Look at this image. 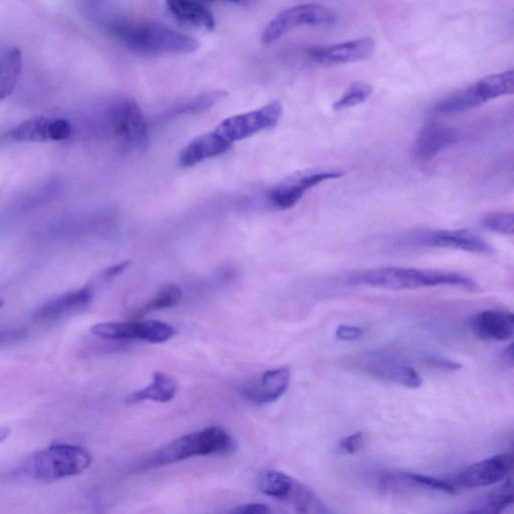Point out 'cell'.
<instances>
[{
  "label": "cell",
  "mask_w": 514,
  "mask_h": 514,
  "mask_svg": "<svg viewBox=\"0 0 514 514\" xmlns=\"http://www.w3.org/2000/svg\"><path fill=\"white\" fill-rule=\"evenodd\" d=\"M123 46L142 55H190L200 48L196 37L147 19H126L113 13L95 17Z\"/></svg>",
  "instance_id": "obj_1"
},
{
  "label": "cell",
  "mask_w": 514,
  "mask_h": 514,
  "mask_svg": "<svg viewBox=\"0 0 514 514\" xmlns=\"http://www.w3.org/2000/svg\"><path fill=\"white\" fill-rule=\"evenodd\" d=\"M351 286L386 290H412L436 287H459L479 292V286L464 274L419 268L387 266L357 272L348 279Z\"/></svg>",
  "instance_id": "obj_2"
},
{
  "label": "cell",
  "mask_w": 514,
  "mask_h": 514,
  "mask_svg": "<svg viewBox=\"0 0 514 514\" xmlns=\"http://www.w3.org/2000/svg\"><path fill=\"white\" fill-rule=\"evenodd\" d=\"M92 462L91 454L83 447L55 443L34 453L24 471L34 480L54 482L83 473Z\"/></svg>",
  "instance_id": "obj_3"
},
{
  "label": "cell",
  "mask_w": 514,
  "mask_h": 514,
  "mask_svg": "<svg viewBox=\"0 0 514 514\" xmlns=\"http://www.w3.org/2000/svg\"><path fill=\"white\" fill-rule=\"evenodd\" d=\"M105 123L126 153H144L150 145L146 119L135 100L122 98L111 103L106 110Z\"/></svg>",
  "instance_id": "obj_4"
},
{
  "label": "cell",
  "mask_w": 514,
  "mask_h": 514,
  "mask_svg": "<svg viewBox=\"0 0 514 514\" xmlns=\"http://www.w3.org/2000/svg\"><path fill=\"white\" fill-rule=\"evenodd\" d=\"M514 92V73L512 70L490 74L471 87L461 89L436 104L439 114L451 115L478 108L499 96Z\"/></svg>",
  "instance_id": "obj_5"
},
{
  "label": "cell",
  "mask_w": 514,
  "mask_h": 514,
  "mask_svg": "<svg viewBox=\"0 0 514 514\" xmlns=\"http://www.w3.org/2000/svg\"><path fill=\"white\" fill-rule=\"evenodd\" d=\"M346 366L364 372L380 381L396 384L408 389H419L423 379L410 364L382 351H370L347 357Z\"/></svg>",
  "instance_id": "obj_6"
},
{
  "label": "cell",
  "mask_w": 514,
  "mask_h": 514,
  "mask_svg": "<svg viewBox=\"0 0 514 514\" xmlns=\"http://www.w3.org/2000/svg\"><path fill=\"white\" fill-rule=\"evenodd\" d=\"M337 20V12L325 4L312 3L295 5L279 13L265 27L262 42L265 44H271L295 27L333 26Z\"/></svg>",
  "instance_id": "obj_7"
},
{
  "label": "cell",
  "mask_w": 514,
  "mask_h": 514,
  "mask_svg": "<svg viewBox=\"0 0 514 514\" xmlns=\"http://www.w3.org/2000/svg\"><path fill=\"white\" fill-rule=\"evenodd\" d=\"M284 114L280 101H273L263 108L226 119L216 127L214 132L228 145L248 139L256 134L277 126Z\"/></svg>",
  "instance_id": "obj_8"
},
{
  "label": "cell",
  "mask_w": 514,
  "mask_h": 514,
  "mask_svg": "<svg viewBox=\"0 0 514 514\" xmlns=\"http://www.w3.org/2000/svg\"><path fill=\"white\" fill-rule=\"evenodd\" d=\"M345 175L344 171L309 169L300 171L284 179L268 192V200L278 210L286 211L295 207L305 192L320 183L334 180Z\"/></svg>",
  "instance_id": "obj_9"
},
{
  "label": "cell",
  "mask_w": 514,
  "mask_h": 514,
  "mask_svg": "<svg viewBox=\"0 0 514 514\" xmlns=\"http://www.w3.org/2000/svg\"><path fill=\"white\" fill-rule=\"evenodd\" d=\"M91 332L106 340H139L151 344H162L175 334L173 326L159 320H131V322H107L95 325Z\"/></svg>",
  "instance_id": "obj_10"
},
{
  "label": "cell",
  "mask_w": 514,
  "mask_h": 514,
  "mask_svg": "<svg viewBox=\"0 0 514 514\" xmlns=\"http://www.w3.org/2000/svg\"><path fill=\"white\" fill-rule=\"evenodd\" d=\"M407 244H413L414 247L456 249L481 256H493L495 252L493 245L466 229L428 231L411 237V242H407Z\"/></svg>",
  "instance_id": "obj_11"
},
{
  "label": "cell",
  "mask_w": 514,
  "mask_h": 514,
  "mask_svg": "<svg viewBox=\"0 0 514 514\" xmlns=\"http://www.w3.org/2000/svg\"><path fill=\"white\" fill-rule=\"evenodd\" d=\"M512 460L508 453L497 454L493 457L478 462L458 475L453 486L459 488H479L494 486L508 478L511 472Z\"/></svg>",
  "instance_id": "obj_12"
},
{
  "label": "cell",
  "mask_w": 514,
  "mask_h": 514,
  "mask_svg": "<svg viewBox=\"0 0 514 514\" xmlns=\"http://www.w3.org/2000/svg\"><path fill=\"white\" fill-rule=\"evenodd\" d=\"M69 136V125L63 118L35 117L22 122L9 133L17 143L62 142Z\"/></svg>",
  "instance_id": "obj_13"
},
{
  "label": "cell",
  "mask_w": 514,
  "mask_h": 514,
  "mask_svg": "<svg viewBox=\"0 0 514 514\" xmlns=\"http://www.w3.org/2000/svg\"><path fill=\"white\" fill-rule=\"evenodd\" d=\"M376 44L372 37L349 41L311 50L312 61L326 66L341 65L366 61L375 53Z\"/></svg>",
  "instance_id": "obj_14"
},
{
  "label": "cell",
  "mask_w": 514,
  "mask_h": 514,
  "mask_svg": "<svg viewBox=\"0 0 514 514\" xmlns=\"http://www.w3.org/2000/svg\"><path fill=\"white\" fill-rule=\"evenodd\" d=\"M186 449L189 458L208 456H226L236 449L234 439L226 429L219 426L208 427L185 435Z\"/></svg>",
  "instance_id": "obj_15"
},
{
  "label": "cell",
  "mask_w": 514,
  "mask_h": 514,
  "mask_svg": "<svg viewBox=\"0 0 514 514\" xmlns=\"http://www.w3.org/2000/svg\"><path fill=\"white\" fill-rule=\"evenodd\" d=\"M457 141V133L450 127L438 122H428L422 127L414 145L417 159L428 162Z\"/></svg>",
  "instance_id": "obj_16"
},
{
  "label": "cell",
  "mask_w": 514,
  "mask_h": 514,
  "mask_svg": "<svg viewBox=\"0 0 514 514\" xmlns=\"http://www.w3.org/2000/svg\"><path fill=\"white\" fill-rule=\"evenodd\" d=\"M472 330L483 341H506L514 336V316L510 311L487 310L473 317Z\"/></svg>",
  "instance_id": "obj_17"
},
{
  "label": "cell",
  "mask_w": 514,
  "mask_h": 514,
  "mask_svg": "<svg viewBox=\"0 0 514 514\" xmlns=\"http://www.w3.org/2000/svg\"><path fill=\"white\" fill-rule=\"evenodd\" d=\"M290 377L287 367L267 371L256 385L244 391V397L257 405L273 403L288 391Z\"/></svg>",
  "instance_id": "obj_18"
},
{
  "label": "cell",
  "mask_w": 514,
  "mask_h": 514,
  "mask_svg": "<svg viewBox=\"0 0 514 514\" xmlns=\"http://www.w3.org/2000/svg\"><path fill=\"white\" fill-rule=\"evenodd\" d=\"M92 299L93 292L89 287L72 290L43 303L35 311V318L41 320L61 318L85 309Z\"/></svg>",
  "instance_id": "obj_19"
},
{
  "label": "cell",
  "mask_w": 514,
  "mask_h": 514,
  "mask_svg": "<svg viewBox=\"0 0 514 514\" xmlns=\"http://www.w3.org/2000/svg\"><path fill=\"white\" fill-rule=\"evenodd\" d=\"M230 145L222 140L214 131L203 134L193 139L179 153L178 163L181 167H192L205 160L218 157L226 153Z\"/></svg>",
  "instance_id": "obj_20"
},
{
  "label": "cell",
  "mask_w": 514,
  "mask_h": 514,
  "mask_svg": "<svg viewBox=\"0 0 514 514\" xmlns=\"http://www.w3.org/2000/svg\"><path fill=\"white\" fill-rule=\"evenodd\" d=\"M380 488L386 493L402 489H428L445 494H456L457 491L450 482L417 473H386L380 479Z\"/></svg>",
  "instance_id": "obj_21"
},
{
  "label": "cell",
  "mask_w": 514,
  "mask_h": 514,
  "mask_svg": "<svg viewBox=\"0 0 514 514\" xmlns=\"http://www.w3.org/2000/svg\"><path fill=\"white\" fill-rule=\"evenodd\" d=\"M167 10L174 19L182 24L211 32L215 27L213 13L203 4L170 0Z\"/></svg>",
  "instance_id": "obj_22"
},
{
  "label": "cell",
  "mask_w": 514,
  "mask_h": 514,
  "mask_svg": "<svg viewBox=\"0 0 514 514\" xmlns=\"http://www.w3.org/2000/svg\"><path fill=\"white\" fill-rule=\"evenodd\" d=\"M22 53L19 48H0V103L16 88L22 71Z\"/></svg>",
  "instance_id": "obj_23"
},
{
  "label": "cell",
  "mask_w": 514,
  "mask_h": 514,
  "mask_svg": "<svg viewBox=\"0 0 514 514\" xmlns=\"http://www.w3.org/2000/svg\"><path fill=\"white\" fill-rule=\"evenodd\" d=\"M177 390L178 383L173 376L156 372L152 384L142 390L131 394L126 402L129 405L138 404L148 400L159 402V403H168L174 399Z\"/></svg>",
  "instance_id": "obj_24"
},
{
  "label": "cell",
  "mask_w": 514,
  "mask_h": 514,
  "mask_svg": "<svg viewBox=\"0 0 514 514\" xmlns=\"http://www.w3.org/2000/svg\"><path fill=\"white\" fill-rule=\"evenodd\" d=\"M300 483L280 472H267L259 476L258 487L263 494L281 501L293 499Z\"/></svg>",
  "instance_id": "obj_25"
},
{
  "label": "cell",
  "mask_w": 514,
  "mask_h": 514,
  "mask_svg": "<svg viewBox=\"0 0 514 514\" xmlns=\"http://www.w3.org/2000/svg\"><path fill=\"white\" fill-rule=\"evenodd\" d=\"M226 96L223 92H210L183 101L164 113L161 117L162 121L173 120V119L180 116L203 113V111L216 106V104L225 99Z\"/></svg>",
  "instance_id": "obj_26"
},
{
  "label": "cell",
  "mask_w": 514,
  "mask_h": 514,
  "mask_svg": "<svg viewBox=\"0 0 514 514\" xmlns=\"http://www.w3.org/2000/svg\"><path fill=\"white\" fill-rule=\"evenodd\" d=\"M182 299V290L175 285L163 287L152 300L138 309L132 317L139 318L150 312L175 307Z\"/></svg>",
  "instance_id": "obj_27"
},
{
  "label": "cell",
  "mask_w": 514,
  "mask_h": 514,
  "mask_svg": "<svg viewBox=\"0 0 514 514\" xmlns=\"http://www.w3.org/2000/svg\"><path fill=\"white\" fill-rule=\"evenodd\" d=\"M372 94V87L364 81H356L349 86L347 91L341 95V98L334 103V111H341L356 106L366 102Z\"/></svg>",
  "instance_id": "obj_28"
},
{
  "label": "cell",
  "mask_w": 514,
  "mask_h": 514,
  "mask_svg": "<svg viewBox=\"0 0 514 514\" xmlns=\"http://www.w3.org/2000/svg\"><path fill=\"white\" fill-rule=\"evenodd\" d=\"M482 226L494 233L513 235L514 216L512 212H494L484 216Z\"/></svg>",
  "instance_id": "obj_29"
},
{
  "label": "cell",
  "mask_w": 514,
  "mask_h": 514,
  "mask_svg": "<svg viewBox=\"0 0 514 514\" xmlns=\"http://www.w3.org/2000/svg\"><path fill=\"white\" fill-rule=\"evenodd\" d=\"M426 363L429 367L446 372H456L462 368L460 363L447 359L444 357L428 356L426 357Z\"/></svg>",
  "instance_id": "obj_30"
},
{
  "label": "cell",
  "mask_w": 514,
  "mask_h": 514,
  "mask_svg": "<svg viewBox=\"0 0 514 514\" xmlns=\"http://www.w3.org/2000/svg\"><path fill=\"white\" fill-rule=\"evenodd\" d=\"M364 331L359 326L341 325L336 333L338 340L342 341H355L363 337Z\"/></svg>",
  "instance_id": "obj_31"
},
{
  "label": "cell",
  "mask_w": 514,
  "mask_h": 514,
  "mask_svg": "<svg viewBox=\"0 0 514 514\" xmlns=\"http://www.w3.org/2000/svg\"><path fill=\"white\" fill-rule=\"evenodd\" d=\"M26 331L17 327H2L0 329V346L11 344L24 339Z\"/></svg>",
  "instance_id": "obj_32"
},
{
  "label": "cell",
  "mask_w": 514,
  "mask_h": 514,
  "mask_svg": "<svg viewBox=\"0 0 514 514\" xmlns=\"http://www.w3.org/2000/svg\"><path fill=\"white\" fill-rule=\"evenodd\" d=\"M364 442V434L362 432H357L349 435L340 442V449L347 453L353 454L361 449Z\"/></svg>",
  "instance_id": "obj_33"
},
{
  "label": "cell",
  "mask_w": 514,
  "mask_h": 514,
  "mask_svg": "<svg viewBox=\"0 0 514 514\" xmlns=\"http://www.w3.org/2000/svg\"><path fill=\"white\" fill-rule=\"evenodd\" d=\"M270 506L264 503H249L238 506L231 514H271Z\"/></svg>",
  "instance_id": "obj_34"
},
{
  "label": "cell",
  "mask_w": 514,
  "mask_h": 514,
  "mask_svg": "<svg viewBox=\"0 0 514 514\" xmlns=\"http://www.w3.org/2000/svg\"><path fill=\"white\" fill-rule=\"evenodd\" d=\"M130 265V260H126V262L107 268V270L104 272V274H105L107 279H113L117 277V275L125 272Z\"/></svg>",
  "instance_id": "obj_35"
},
{
  "label": "cell",
  "mask_w": 514,
  "mask_h": 514,
  "mask_svg": "<svg viewBox=\"0 0 514 514\" xmlns=\"http://www.w3.org/2000/svg\"><path fill=\"white\" fill-rule=\"evenodd\" d=\"M501 361L505 367H513V345L510 344L508 348L504 349L503 353L501 356Z\"/></svg>",
  "instance_id": "obj_36"
},
{
  "label": "cell",
  "mask_w": 514,
  "mask_h": 514,
  "mask_svg": "<svg viewBox=\"0 0 514 514\" xmlns=\"http://www.w3.org/2000/svg\"><path fill=\"white\" fill-rule=\"evenodd\" d=\"M11 434V430L6 427L0 428V444L6 441L7 437Z\"/></svg>",
  "instance_id": "obj_37"
},
{
  "label": "cell",
  "mask_w": 514,
  "mask_h": 514,
  "mask_svg": "<svg viewBox=\"0 0 514 514\" xmlns=\"http://www.w3.org/2000/svg\"><path fill=\"white\" fill-rule=\"evenodd\" d=\"M3 305H4V301L3 300H0V309L3 308Z\"/></svg>",
  "instance_id": "obj_38"
}]
</instances>
